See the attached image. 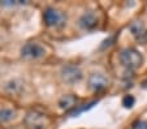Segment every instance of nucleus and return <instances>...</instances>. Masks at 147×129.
Returning <instances> with one entry per match:
<instances>
[{"mask_svg":"<svg viewBox=\"0 0 147 129\" xmlns=\"http://www.w3.org/2000/svg\"><path fill=\"white\" fill-rule=\"evenodd\" d=\"M76 103V98L72 95H65L60 99V107L61 108H69V107H73Z\"/></svg>","mask_w":147,"mask_h":129,"instance_id":"nucleus-10","label":"nucleus"},{"mask_svg":"<svg viewBox=\"0 0 147 129\" xmlns=\"http://www.w3.org/2000/svg\"><path fill=\"white\" fill-rule=\"evenodd\" d=\"M21 53L22 56L26 57V59H38V57H42L46 53V50L43 46L38 45V43H26L25 46L21 50Z\"/></svg>","mask_w":147,"mask_h":129,"instance_id":"nucleus-4","label":"nucleus"},{"mask_svg":"<svg viewBox=\"0 0 147 129\" xmlns=\"http://www.w3.org/2000/svg\"><path fill=\"white\" fill-rule=\"evenodd\" d=\"M29 129H45L48 125V118L38 111H30L24 120Z\"/></svg>","mask_w":147,"mask_h":129,"instance_id":"nucleus-2","label":"nucleus"},{"mask_svg":"<svg viewBox=\"0 0 147 129\" xmlns=\"http://www.w3.org/2000/svg\"><path fill=\"white\" fill-rule=\"evenodd\" d=\"M14 118V112L9 108H3L0 109V121L7 123V121H11Z\"/></svg>","mask_w":147,"mask_h":129,"instance_id":"nucleus-9","label":"nucleus"},{"mask_svg":"<svg viewBox=\"0 0 147 129\" xmlns=\"http://www.w3.org/2000/svg\"><path fill=\"white\" fill-rule=\"evenodd\" d=\"M120 61L128 69H137L143 63V56L136 48H125L120 53Z\"/></svg>","mask_w":147,"mask_h":129,"instance_id":"nucleus-1","label":"nucleus"},{"mask_svg":"<svg viewBox=\"0 0 147 129\" xmlns=\"http://www.w3.org/2000/svg\"><path fill=\"white\" fill-rule=\"evenodd\" d=\"M61 77L68 84H74L82 78V72L77 65H65L61 69Z\"/></svg>","mask_w":147,"mask_h":129,"instance_id":"nucleus-5","label":"nucleus"},{"mask_svg":"<svg viewBox=\"0 0 147 129\" xmlns=\"http://www.w3.org/2000/svg\"><path fill=\"white\" fill-rule=\"evenodd\" d=\"M109 81L104 74L102 73H92L89 78V86L90 89H92L94 91H100V90H104L108 86Z\"/></svg>","mask_w":147,"mask_h":129,"instance_id":"nucleus-6","label":"nucleus"},{"mask_svg":"<svg viewBox=\"0 0 147 129\" xmlns=\"http://www.w3.org/2000/svg\"><path fill=\"white\" fill-rule=\"evenodd\" d=\"M96 24H98V18L92 12L83 13L80 18V25L82 26L83 29H92L96 26Z\"/></svg>","mask_w":147,"mask_h":129,"instance_id":"nucleus-8","label":"nucleus"},{"mask_svg":"<svg viewBox=\"0 0 147 129\" xmlns=\"http://www.w3.org/2000/svg\"><path fill=\"white\" fill-rule=\"evenodd\" d=\"M131 129H147V121L143 120H138L133 124V128Z\"/></svg>","mask_w":147,"mask_h":129,"instance_id":"nucleus-13","label":"nucleus"},{"mask_svg":"<svg viewBox=\"0 0 147 129\" xmlns=\"http://www.w3.org/2000/svg\"><path fill=\"white\" fill-rule=\"evenodd\" d=\"M130 30H131L133 35L136 36V39L138 41V42L144 43V42L147 41V30L144 29V26L142 25V24L139 22V21H138V22L131 24Z\"/></svg>","mask_w":147,"mask_h":129,"instance_id":"nucleus-7","label":"nucleus"},{"mask_svg":"<svg viewBox=\"0 0 147 129\" xmlns=\"http://www.w3.org/2000/svg\"><path fill=\"white\" fill-rule=\"evenodd\" d=\"M96 103H98V101H92V102H90V103H87V104H82L81 107H77V108H74V111H72V113H70V115H72V116L80 115V113L83 112V111H87V109L92 108V107H94Z\"/></svg>","mask_w":147,"mask_h":129,"instance_id":"nucleus-11","label":"nucleus"},{"mask_svg":"<svg viewBox=\"0 0 147 129\" xmlns=\"http://www.w3.org/2000/svg\"><path fill=\"white\" fill-rule=\"evenodd\" d=\"M136 103V99H134L133 95H125L124 99H122V104H124L125 108H131Z\"/></svg>","mask_w":147,"mask_h":129,"instance_id":"nucleus-12","label":"nucleus"},{"mask_svg":"<svg viewBox=\"0 0 147 129\" xmlns=\"http://www.w3.org/2000/svg\"><path fill=\"white\" fill-rule=\"evenodd\" d=\"M43 18L47 26H61L64 25L67 16L56 8H47L43 13Z\"/></svg>","mask_w":147,"mask_h":129,"instance_id":"nucleus-3","label":"nucleus"}]
</instances>
